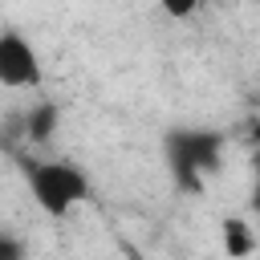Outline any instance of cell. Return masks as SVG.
<instances>
[{"label": "cell", "mask_w": 260, "mask_h": 260, "mask_svg": "<svg viewBox=\"0 0 260 260\" xmlns=\"http://www.w3.org/2000/svg\"><path fill=\"white\" fill-rule=\"evenodd\" d=\"M228 138L219 130H199V126H175L162 134V154L175 187L183 195H199L203 183L219 171Z\"/></svg>", "instance_id": "6da1fadb"}, {"label": "cell", "mask_w": 260, "mask_h": 260, "mask_svg": "<svg viewBox=\"0 0 260 260\" xmlns=\"http://www.w3.org/2000/svg\"><path fill=\"white\" fill-rule=\"evenodd\" d=\"M24 183H28V195L32 203L49 215V219H65L69 211H77L85 199H89V179L77 162H65V158H37V162H24Z\"/></svg>", "instance_id": "7a4b0ae2"}, {"label": "cell", "mask_w": 260, "mask_h": 260, "mask_svg": "<svg viewBox=\"0 0 260 260\" xmlns=\"http://www.w3.org/2000/svg\"><path fill=\"white\" fill-rule=\"evenodd\" d=\"M0 85L4 89L41 85V57L20 28H0Z\"/></svg>", "instance_id": "3957f363"}, {"label": "cell", "mask_w": 260, "mask_h": 260, "mask_svg": "<svg viewBox=\"0 0 260 260\" xmlns=\"http://www.w3.org/2000/svg\"><path fill=\"white\" fill-rule=\"evenodd\" d=\"M219 240H223L228 260H252V256H256V232H252V223L240 219V215H228V219L219 223Z\"/></svg>", "instance_id": "277c9868"}, {"label": "cell", "mask_w": 260, "mask_h": 260, "mask_svg": "<svg viewBox=\"0 0 260 260\" xmlns=\"http://www.w3.org/2000/svg\"><path fill=\"white\" fill-rule=\"evenodd\" d=\"M57 122H61V106L57 102H37L28 110V118H24V134L32 142H49L53 130H57Z\"/></svg>", "instance_id": "5b68a950"}, {"label": "cell", "mask_w": 260, "mask_h": 260, "mask_svg": "<svg viewBox=\"0 0 260 260\" xmlns=\"http://www.w3.org/2000/svg\"><path fill=\"white\" fill-rule=\"evenodd\" d=\"M0 260H24V244L8 232H0Z\"/></svg>", "instance_id": "8992f818"}, {"label": "cell", "mask_w": 260, "mask_h": 260, "mask_svg": "<svg viewBox=\"0 0 260 260\" xmlns=\"http://www.w3.org/2000/svg\"><path fill=\"white\" fill-rule=\"evenodd\" d=\"M248 203H252V211L260 215V158H256V179H252V199H248Z\"/></svg>", "instance_id": "52a82bcc"}, {"label": "cell", "mask_w": 260, "mask_h": 260, "mask_svg": "<svg viewBox=\"0 0 260 260\" xmlns=\"http://www.w3.org/2000/svg\"><path fill=\"white\" fill-rule=\"evenodd\" d=\"M252 260H260V252H256V256H252Z\"/></svg>", "instance_id": "ba28073f"}, {"label": "cell", "mask_w": 260, "mask_h": 260, "mask_svg": "<svg viewBox=\"0 0 260 260\" xmlns=\"http://www.w3.org/2000/svg\"><path fill=\"white\" fill-rule=\"evenodd\" d=\"M130 260H142V256H130Z\"/></svg>", "instance_id": "9c48e42d"}]
</instances>
